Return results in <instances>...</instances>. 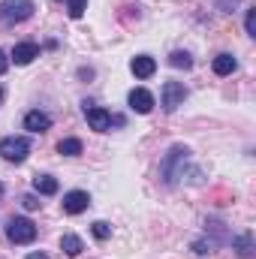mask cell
Listing matches in <instances>:
<instances>
[{
	"label": "cell",
	"mask_w": 256,
	"mask_h": 259,
	"mask_svg": "<svg viewBox=\"0 0 256 259\" xmlns=\"http://www.w3.org/2000/svg\"><path fill=\"white\" fill-rule=\"evenodd\" d=\"M169 64L178 66V69H190L193 61H190V55H187V52H172V55H169Z\"/></svg>",
	"instance_id": "16"
},
{
	"label": "cell",
	"mask_w": 256,
	"mask_h": 259,
	"mask_svg": "<svg viewBox=\"0 0 256 259\" xmlns=\"http://www.w3.org/2000/svg\"><path fill=\"white\" fill-rule=\"evenodd\" d=\"M244 30L256 36V9H247V18H244Z\"/></svg>",
	"instance_id": "20"
},
{
	"label": "cell",
	"mask_w": 256,
	"mask_h": 259,
	"mask_svg": "<svg viewBox=\"0 0 256 259\" xmlns=\"http://www.w3.org/2000/svg\"><path fill=\"white\" fill-rule=\"evenodd\" d=\"M91 232H94V235H97L100 241H106V238L112 235V226H109V223H103V220H97V223L91 226Z\"/></svg>",
	"instance_id": "18"
},
{
	"label": "cell",
	"mask_w": 256,
	"mask_h": 259,
	"mask_svg": "<svg viewBox=\"0 0 256 259\" xmlns=\"http://www.w3.org/2000/svg\"><path fill=\"white\" fill-rule=\"evenodd\" d=\"M6 66H9V58H6V52H0V75L6 72Z\"/></svg>",
	"instance_id": "22"
},
{
	"label": "cell",
	"mask_w": 256,
	"mask_h": 259,
	"mask_svg": "<svg viewBox=\"0 0 256 259\" xmlns=\"http://www.w3.org/2000/svg\"><path fill=\"white\" fill-rule=\"evenodd\" d=\"M84 3L88 0H69V18H81L84 15Z\"/></svg>",
	"instance_id": "19"
},
{
	"label": "cell",
	"mask_w": 256,
	"mask_h": 259,
	"mask_svg": "<svg viewBox=\"0 0 256 259\" xmlns=\"http://www.w3.org/2000/svg\"><path fill=\"white\" fill-rule=\"evenodd\" d=\"M190 160V151L184 148V145H175L169 154H166V160H163V181L166 184H175L181 175H184V163Z\"/></svg>",
	"instance_id": "1"
},
{
	"label": "cell",
	"mask_w": 256,
	"mask_h": 259,
	"mask_svg": "<svg viewBox=\"0 0 256 259\" xmlns=\"http://www.w3.org/2000/svg\"><path fill=\"white\" fill-rule=\"evenodd\" d=\"M49 127H52V118H49L46 112L33 109V112L24 115V130H30V133H46Z\"/></svg>",
	"instance_id": "11"
},
{
	"label": "cell",
	"mask_w": 256,
	"mask_h": 259,
	"mask_svg": "<svg viewBox=\"0 0 256 259\" xmlns=\"http://www.w3.org/2000/svg\"><path fill=\"white\" fill-rule=\"evenodd\" d=\"M61 247H64L66 256H78V253L84 250V244H81L78 235H64V238H61Z\"/></svg>",
	"instance_id": "14"
},
{
	"label": "cell",
	"mask_w": 256,
	"mask_h": 259,
	"mask_svg": "<svg viewBox=\"0 0 256 259\" xmlns=\"http://www.w3.org/2000/svg\"><path fill=\"white\" fill-rule=\"evenodd\" d=\"M0 103H3V88H0Z\"/></svg>",
	"instance_id": "24"
},
{
	"label": "cell",
	"mask_w": 256,
	"mask_h": 259,
	"mask_svg": "<svg viewBox=\"0 0 256 259\" xmlns=\"http://www.w3.org/2000/svg\"><path fill=\"white\" fill-rule=\"evenodd\" d=\"M211 66H214V72H217V75H232V72H235V66H238V61H235L232 55H217Z\"/></svg>",
	"instance_id": "12"
},
{
	"label": "cell",
	"mask_w": 256,
	"mask_h": 259,
	"mask_svg": "<svg viewBox=\"0 0 256 259\" xmlns=\"http://www.w3.org/2000/svg\"><path fill=\"white\" fill-rule=\"evenodd\" d=\"M6 238H9L12 244H30V241L36 238L33 220H27V217H9V223H6Z\"/></svg>",
	"instance_id": "4"
},
{
	"label": "cell",
	"mask_w": 256,
	"mask_h": 259,
	"mask_svg": "<svg viewBox=\"0 0 256 259\" xmlns=\"http://www.w3.org/2000/svg\"><path fill=\"white\" fill-rule=\"evenodd\" d=\"M21 205H24L27 211H36V208H39V199H36V196H33V193H27V196H24V199H21Z\"/></svg>",
	"instance_id": "21"
},
{
	"label": "cell",
	"mask_w": 256,
	"mask_h": 259,
	"mask_svg": "<svg viewBox=\"0 0 256 259\" xmlns=\"http://www.w3.org/2000/svg\"><path fill=\"white\" fill-rule=\"evenodd\" d=\"M33 58H39V46L36 42H18L12 49V58L9 61H15V66H27Z\"/></svg>",
	"instance_id": "9"
},
{
	"label": "cell",
	"mask_w": 256,
	"mask_h": 259,
	"mask_svg": "<svg viewBox=\"0 0 256 259\" xmlns=\"http://www.w3.org/2000/svg\"><path fill=\"white\" fill-rule=\"evenodd\" d=\"M33 190L42 193V196H55L58 193V181H55L52 175H36V178H33Z\"/></svg>",
	"instance_id": "13"
},
{
	"label": "cell",
	"mask_w": 256,
	"mask_h": 259,
	"mask_svg": "<svg viewBox=\"0 0 256 259\" xmlns=\"http://www.w3.org/2000/svg\"><path fill=\"white\" fill-rule=\"evenodd\" d=\"M24 259H49V256H46V253H27Z\"/></svg>",
	"instance_id": "23"
},
{
	"label": "cell",
	"mask_w": 256,
	"mask_h": 259,
	"mask_svg": "<svg viewBox=\"0 0 256 259\" xmlns=\"http://www.w3.org/2000/svg\"><path fill=\"white\" fill-rule=\"evenodd\" d=\"M27 154H30V142L24 136H6V139H0V157L6 163H24Z\"/></svg>",
	"instance_id": "3"
},
{
	"label": "cell",
	"mask_w": 256,
	"mask_h": 259,
	"mask_svg": "<svg viewBox=\"0 0 256 259\" xmlns=\"http://www.w3.org/2000/svg\"><path fill=\"white\" fill-rule=\"evenodd\" d=\"M33 0H3L0 3V21L3 24H18L33 15Z\"/></svg>",
	"instance_id": "2"
},
{
	"label": "cell",
	"mask_w": 256,
	"mask_h": 259,
	"mask_svg": "<svg viewBox=\"0 0 256 259\" xmlns=\"http://www.w3.org/2000/svg\"><path fill=\"white\" fill-rule=\"evenodd\" d=\"M235 247H238V256H253V238L250 235H241L235 241Z\"/></svg>",
	"instance_id": "17"
},
{
	"label": "cell",
	"mask_w": 256,
	"mask_h": 259,
	"mask_svg": "<svg viewBox=\"0 0 256 259\" xmlns=\"http://www.w3.org/2000/svg\"><path fill=\"white\" fill-rule=\"evenodd\" d=\"M130 69H133L136 78H151V75L157 72V61L148 58V55H136V58L130 61Z\"/></svg>",
	"instance_id": "10"
},
{
	"label": "cell",
	"mask_w": 256,
	"mask_h": 259,
	"mask_svg": "<svg viewBox=\"0 0 256 259\" xmlns=\"http://www.w3.org/2000/svg\"><path fill=\"white\" fill-rule=\"evenodd\" d=\"M58 151H61L64 157H78V154H81V142H78V139H61Z\"/></svg>",
	"instance_id": "15"
},
{
	"label": "cell",
	"mask_w": 256,
	"mask_h": 259,
	"mask_svg": "<svg viewBox=\"0 0 256 259\" xmlns=\"http://www.w3.org/2000/svg\"><path fill=\"white\" fill-rule=\"evenodd\" d=\"M184 100H187V88L181 81H166L163 84V109L166 112H175L178 106H184Z\"/></svg>",
	"instance_id": "5"
},
{
	"label": "cell",
	"mask_w": 256,
	"mask_h": 259,
	"mask_svg": "<svg viewBox=\"0 0 256 259\" xmlns=\"http://www.w3.org/2000/svg\"><path fill=\"white\" fill-rule=\"evenodd\" d=\"M0 196H3V184H0Z\"/></svg>",
	"instance_id": "25"
},
{
	"label": "cell",
	"mask_w": 256,
	"mask_h": 259,
	"mask_svg": "<svg viewBox=\"0 0 256 259\" xmlns=\"http://www.w3.org/2000/svg\"><path fill=\"white\" fill-rule=\"evenodd\" d=\"M130 109L136 112V115H148L151 109H154V94L151 91H145V88H133L127 97Z\"/></svg>",
	"instance_id": "6"
},
{
	"label": "cell",
	"mask_w": 256,
	"mask_h": 259,
	"mask_svg": "<svg viewBox=\"0 0 256 259\" xmlns=\"http://www.w3.org/2000/svg\"><path fill=\"white\" fill-rule=\"evenodd\" d=\"M64 211L66 214H81V211H88V205H91V196L84 193V190H69L64 193Z\"/></svg>",
	"instance_id": "8"
},
{
	"label": "cell",
	"mask_w": 256,
	"mask_h": 259,
	"mask_svg": "<svg viewBox=\"0 0 256 259\" xmlns=\"http://www.w3.org/2000/svg\"><path fill=\"white\" fill-rule=\"evenodd\" d=\"M84 118H88L91 130H97V133H109V130H112V115H109L103 106H91V109H84Z\"/></svg>",
	"instance_id": "7"
}]
</instances>
